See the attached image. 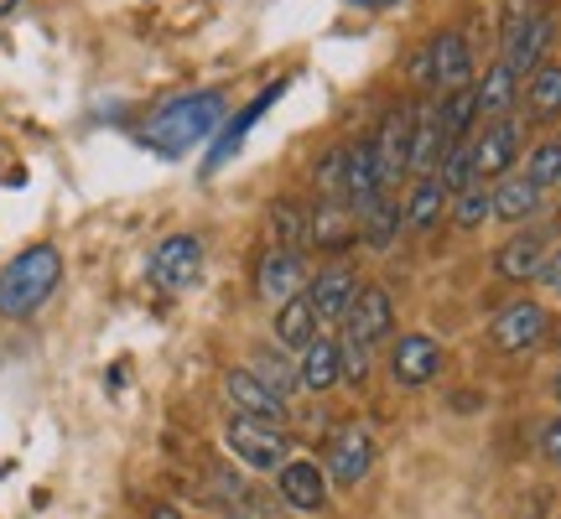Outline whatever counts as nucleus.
<instances>
[{"mask_svg": "<svg viewBox=\"0 0 561 519\" xmlns=\"http://www.w3.org/2000/svg\"><path fill=\"white\" fill-rule=\"evenodd\" d=\"M224 100L219 89H203V94H182V100L161 104L151 120L140 125V140L157 151V157H182V151H193L198 140H208L214 130L224 125Z\"/></svg>", "mask_w": 561, "mask_h": 519, "instance_id": "obj_1", "label": "nucleus"}, {"mask_svg": "<svg viewBox=\"0 0 561 519\" xmlns=\"http://www.w3.org/2000/svg\"><path fill=\"white\" fill-rule=\"evenodd\" d=\"M58 280H62L58 244H26V250L0 270V312H5V318H32L42 301L58 291Z\"/></svg>", "mask_w": 561, "mask_h": 519, "instance_id": "obj_2", "label": "nucleus"}, {"mask_svg": "<svg viewBox=\"0 0 561 519\" xmlns=\"http://www.w3.org/2000/svg\"><path fill=\"white\" fill-rule=\"evenodd\" d=\"M224 447H229V458L244 462L250 473H280V468L291 462V447H297V441L286 437V426L229 416V426H224Z\"/></svg>", "mask_w": 561, "mask_h": 519, "instance_id": "obj_3", "label": "nucleus"}, {"mask_svg": "<svg viewBox=\"0 0 561 519\" xmlns=\"http://www.w3.org/2000/svg\"><path fill=\"white\" fill-rule=\"evenodd\" d=\"M546 333H551V312H546L541 301H510L500 318L489 322V343L500 348V354H530V348H541Z\"/></svg>", "mask_w": 561, "mask_h": 519, "instance_id": "obj_4", "label": "nucleus"}, {"mask_svg": "<svg viewBox=\"0 0 561 519\" xmlns=\"http://www.w3.org/2000/svg\"><path fill=\"white\" fill-rule=\"evenodd\" d=\"M396 333V301L385 286H359L354 301H348V312H343V338L364 343V348H375Z\"/></svg>", "mask_w": 561, "mask_h": 519, "instance_id": "obj_5", "label": "nucleus"}, {"mask_svg": "<svg viewBox=\"0 0 561 519\" xmlns=\"http://www.w3.org/2000/svg\"><path fill=\"white\" fill-rule=\"evenodd\" d=\"M203 276V240L198 234H167L151 250V280L161 291H187Z\"/></svg>", "mask_w": 561, "mask_h": 519, "instance_id": "obj_6", "label": "nucleus"}, {"mask_svg": "<svg viewBox=\"0 0 561 519\" xmlns=\"http://www.w3.org/2000/svg\"><path fill=\"white\" fill-rule=\"evenodd\" d=\"M224 400H229V416L286 426V400H280L271 384L255 380L250 369H229V374H224Z\"/></svg>", "mask_w": 561, "mask_h": 519, "instance_id": "obj_7", "label": "nucleus"}, {"mask_svg": "<svg viewBox=\"0 0 561 519\" xmlns=\"http://www.w3.org/2000/svg\"><path fill=\"white\" fill-rule=\"evenodd\" d=\"M369 468H375V437L364 431V426H343L339 437L328 441V483H339V488H359L369 478Z\"/></svg>", "mask_w": 561, "mask_h": 519, "instance_id": "obj_8", "label": "nucleus"}, {"mask_svg": "<svg viewBox=\"0 0 561 519\" xmlns=\"http://www.w3.org/2000/svg\"><path fill=\"white\" fill-rule=\"evenodd\" d=\"M411 130H416V109H411V104H401V109H390V115H385L380 136H375V161H380L385 193H390V187L411 172Z\"/></svg>", "mask_w": 561, "mask_h": 519, "instance_id": "obj_9", "label": "nucleus"}, {"mask_svg": "<svg viewBox=\"0 0 561 519\" xmlns=\"http://www.w3.org/2000/svg\"><path fill=\"white\" fill-rule=\"evenodd\" d=\"M380 198H385V182H380V161H375V140H359V146L343 151V203L364 219Z\"/></svg>", "mask_w": 561, "mask_h": 519, "instance_id": "obj_10", "label": "nucleus"}, {"mask_svg": "<svg viewBox=\"0 0 561 519\" xmlns=\"http://www.w3.org/2000/svg\"><path fill=\"white\" fill-rule=\"evenodd\" d=\"M442 374V343L426 338V333H405L390 348V380L405 384V390H421Z\"/></svg>", "mask_w": 561, "mask_h": 519, "instance_id": "obj_11", "label": "nucleus"}, {"mask_svg": "<svg viewBox=\"0 0 561 519\" xmlns=\"http://www.w3.org/2000/svg\"><path fill=\"white\" fill-rule=\"evenodd\" d=\"M307 291V265H301L297 250H265L261 265H255V297L280 307Z\"/></svg>", "mask_w": 561, "mask_h": 519, "instance_id": "obj_12", "label": "nucleus"}, {"mask_svg": "<svg viewBox=\"0 0 561 519\" xmlns=\"http://www.w3.org/2000/svg\"><path fill=\"white\" fill-rule=\"evenodd\" d=\"M276 499L286 509H297V515H318L328 504V473L312 458H291L276 473Z\"/></svg>", "mask_w": 561, "mask_h": 519, "instance_id": "obj_13", "label": "nucleus"}, {"mask_svg": "<svg viewBox=\"0 0 561 519\" xmlns=\"http://www.w3.org/2000/svg\"><path fill=\"white\" fill-rule=\"evenodd\" d=\"M426 68H432V89L453 94V89H468L473 83V53H468V37L462 32H442V37L426 42Z\"/></svg>", "mask_w": 561, "mask_h": 519, "instance_id": "obj_14", "label": "nucleus"}, {"mask_svg": "<svg viewBox=\"0 0 561 519\" xmlns=\"http://www.w3.org/2000/svg\"><path fill=\"white\" fill-rule=\"evenodd\" d=\"M551 37H557V32H551V16H546V11H536V16L520 21L515 32H504V58L500 62L515 73V79H520V73H536V68L546 62Z\"/></svg>", "mask_w": 561, "mask_h": 519, "instance_id": "obj_15", "label": "nucleus"}, {"mask_svg": "<svg viewBox=\"0 0 561 519\" xmlns=\"http://www.w3.org/2000/svg\"><path fill=\"white\" fill-rule=\"evenodd\" d=\"M515 161H520V125L515 120H494L479 140H473V172H479V182L510 177Z\"/></svg>", "mask_w": 561, "mask_h": 519, "instance_id": "obj_16", "label": "nucleus"}, {"mask_svg": "<svg viewBox=\"0 0 561 519\" xmlns=\"http://www.w3.org/2000/svg\"><path fill=\"white\" fill-rule=\"evenodd\" d=\"M307 244L333 250V255L348 250V244H359V214H354L343 198H318L312 219H307Z\"/></svg>", "mask_w": 561, "mask_h": 519, "instance_id": "obj_17", "label": "nucleus"}, {"mask_svg": "<svg viewBox=\"0 0 561 519\" xmlns=\"http://www.w3.org/2000/svg\"><path fill=\"white\" fill-rule=\"evenodd\" d=\"M354 291H359L354 270H348V265H328V270H318V276H307V291H301V297L312 301V318L318 322H343Z\"/></svg>", "mask_w": 561, "mask_h": 519, "instance_id": "obj_18", "label": "nucleus"}, {"mask_svg": "<svg viewBox=\"0 0 561 519\" xmlns=\"http://www.w3.org/2000/svg\"><path fill=\"white\" fill-rule=\"evenodd\" d=\"M489 198H494V219L500 223H525L541 214V187L525 177V172H510L489 187Z\"/></svg>", "mask_w": 561, "mask_h": 519, "instance_id": "obj_19", "label": "nucleus"}, {"mask_svg": "<svg viewBox=\"0 0 561 519\" xmlns=\"http://www.w3.org/2000/svg\"><path fill=\"white\" fill-rule=\"evenodd\" d=\"M343 380V369H339V343L333 338H312L307 348L297 354V384L307 390V395H322V390H333V384Z\"/></svg>", "mask_w": 561, "mask_h": 519, "instance_id": "obj_20", "label": "nucleus"}, {"mask_svg": "<svg viewBox=\"0 0 561 519\" xmlns=\"http://www.w3.org/2000/svg\"><path fill=\"white\" fill-rule=\"evenodd\" d=\"M541 260H546V240H541V234H515V240L500 244L494 270H500V280H536V276H541Z\"/></svg>", "mask_w": 561, "mask_h": 519, "instance_id": "obj_21", "label": "nucleus"}, {"mask_svg": "<svg viewBox=\"0 0 561 519\" xmlns=\"http://www.w3.org/2000/svg\"><path fill=\"white\" fill-rule=\"evenodd\" d=\"M473 89H479V120H489V125L510 120V109H515V100H520V79H515L504 62H494Z\"/></svg>", "mask_w": 561, "mask_h": 519, "instance_id": "obj_22", "label": "nucleus"}, {"mask_svg": "<svg viewBox=\"0 0 561 519\" xmlns=\"http://www.w3.org/2000/svg\"><path fill=\"white\" fill-rule=\"evenodd\" d=\"M276 348H286V354H301L307 343L318 338V318H312V301L307 297H291L276 307Z\"/></svg>", "mask_w": 561, "mask_h": 519, "instance_id": "obj_23", "label": "nucleus"}, {"mask_svg": "<svg viewBox=\"0 0 561 519\" xmlns=\"http://www.w3.org/2000/svg\"><path fill=\"white\" fill-rule=\"evenodd\" d=\"M453 203V193L442 187L437 177H416L411 187V198H405V229H416V234H432L442 223V208Z\"/></svg>", "mask_w": 561, "mask_h": 519, "instance_id": "obj_24", "label": "nucleus"}, {"mask_svg": "<svg viewBox=\"0 0 561 519\" xmlns=\"http://www.w3.org/2000/svg\"><path fill=\"white\" fill-rule=\"evenodd\" d=\"M307 208H301L297 198H276L271 203V214H265V234H271V250H297L307 244Z\"/></svg>", "mask_w": 561, "mask_h": 519, "instance_id": "obj_25", "label": "nucleus"}, {"mask_svg": "<svg viewBox=\"0 0 561 519\" xmlns=\"http://www.w3.org/2000/svg\"><path fill=\"white\" fill-rule=\"evenodd\" d=\"M401 229H405V198H390V193H385L359 219V240L369 244V250H390V244L401 240Z\"/></svg>", "mask_w": 561, "mask_h": 519, "instance_id": "obj_26", "label": "nucleus"}, {"mask_svg": "<svg viewBox=\"0 0 561 519\" xmlns=\"http://www.w3.org/2000/svg\"><path fill=\"white\" fill-rule=\"evenodd\" d=\"M437 125H442V140H447V146H462L468 130L479 125V89H473V83H468V89H453V94L437 104Z\"/></svg>", "mask_w": 561, "mask_h": 519, "instance_id": "obj_27", "label": "nucleus"}, {"mask_svg": "<svg viewBox=\"0 0 561 519\" xmlns=\"http://www.w3.org/2000/svg\"><path fill=\"white\" fill-rule=\"evenodd\" d=\"M447 157V140H442L437 109H416V130H411V172L416 177H432Z\"/></svg>", "mask_w": 561, "mask_h": 519, "instance_id": "obj_28", "label": "nucleus"}, {"mask_svg": "<svg viewBox=\"0 0 561 519\" xmlns=\"http://www.w3.org/2000/svg\"><path fill=\"white\" fill-rule=\"evenodd\" d=\"M525 109L530 120H561V62H541L525 83Z\"/></svg>", "mask_w": 561, "mask_h": 519, "instance_id": "obj_29", "label": "nucleus"}, {"mask_svg": "<svg viewBox=\"0 0 561 519\" xmlns=\"http://www.w3.org/2000/svg\"><path fill=\"white\" fill-rule=\"evenodd\" d=\"M280 94H286V83H271V89H265V94H261V100H255V104H244V109H240V120L229 125V130H224V140H219V146H214V157H208V166H224V161L234 157V151H240V140H244V130H250V125L261 120V115H265V109H271V104L280 100Z\"/></svg>", "mask_w": 561, "mask_h": 519, "instance_id": "obj_30", "label": "nucleus"}, {"mask_svg": "<svg viewBox=\"0 0 561 519\" xmlns=\"http://www.w3.org/2000/svg\"><path fill=\"white\" fill-rule=\"evenodd\" d=\"M250 374L261 384H271L280 400L291 395V390H301L297 384V359L286 354V348H255V359H250Z\"/></svg>", "mask_w": 561, "mask_h": 519, "instance_id": "obj_31", "label": "nucleus"}, {"mask_svg": "<svg viewBox=\"0 0 561 519\" xmlns=\"http://www.w3.org/2000/svg\"><path fill=\"white\" fill-rule=\"evenodd\" d=\"M494 219V198H489V187L483 182H468L458 198H453V223H458L462 234H473L483 223Z\"/></svg>", "mask_w": 561, "mask_h": 519, "instance_id": "obj_32", "label": "nucleus"}, {"mask_svg": "<svg viewBox=\"0 0 561 519\" xmlns=\"http://www.w3.org/2000/svg\"><path fill=\"white\" fill-rule=\"evenodd\" d=\"M432 177H437L442 187L453 193V198H458L468 182H479V172H473V140H462V146H447V157H442V166L432 172Z\"/></svg>", "mask_w": 561, "mask_h": 519, "instance_id": "obj_33", "label": "nucleus"}, {"mask_svg": "<svg viewBox=\"0 0 561 519\" xmlns=\"http://www.w3.org/2000/svg\"><path fill=\"white\" fill-rule=\"evenodd\" d=\"M525 177L536 182V187H557L561 182V140H541L530 157H525Z\"/></svg>", "mask_w": 561, "mask_h": 519, "instance_id": "obj_34", "label": "nucleus"}, {"mask_svg": "<svg viewBox=\"0 0 561 519\" xmlns=\"http://www.w3.org/2000/svg\"><path fill=\"white\" fill-rule=\"evenodd\" d=\"M369 364H375V348H364V343H354V338L339 343V369H343V380L348 384L369 380Z\"/></svg>", "mask_w": 561, "mask_h": 519, "instance_id": "obj_35", "label": "nucleus"}, {"mask_svg": "<svg viewBox=\"0 0 561 519\" xmlns=\"http://www.w3.org/2000/svg\"><path fill=\"white\" fill-rule=\"evenodd\" d=\"M551 291V297H561V250H546V260H541V276H536Z\"/></svg>", "mask_w": 561, "mask_h": 519, "instance_id": "obj_36", "label": "nucleus"}, {"mask_svg": "<svg viewBox=\"0 0 561 519\" xmlns=\"http://www.w3.org/2000/svg\"><path fill=\"white\" fill-rule=\"evenodd\" d=\"M541 458L561 468V416L546 420V431H541Z\"/></svg>", "mask_w": 561, "mask_h": 519, "instance_id": "obj_37", "label": "nucleus"}, {"mask_svg": "<svg viewBox=\"0 0 561 519\" xmlns=\"http://www.w3.org/2000/svg\"><path fill=\"white\" fill-rule=\"evenodd\" d=\"M151 519H182L172 504H151Z\"/></svg>", "mask_w": 561, "mask_h": 519, "instance_id": "obj_38", "label": "nucleus"}, {"mask_svg": "<svg viewBox=\"0 0 561 519\" xmlns=\"http://www.w3.org/2000/svg\"><path fill=\"white\" fill-rule=\"evenodd\" d=\"M359 11H385V5H396V0H354Z\"/></svg>", "mask_w": 561, "mask_h": 519, "instance_id": "obj_39", "label": "nucleus"}, {"mask_svg": "<svg viewBox=\"0 0 561 519\" xmlns=\"http://www.w3.org/2000/svg\"><path fill=\"white\" fill-rule=\"evenodd\" d=\"M21 0H0V16H11V11H16Z\"/></svg>", "mask_w": 561, "mask_h": 519, "instance_id": "obj_40", "label": "nucleus"}, {"mask_svg": "<svg viewBox=\"0 0 561 519\" xmlns=\"http://www.w3.org/2000/svg\"><path fill=\"white\" fill-rule=\"evenodd\" d=\"M551 395H557V400H561V369H557V380H551Z\"/></svg>", "mask_w": 561, "mask_h": 519, "instance_id": "obj_41", "label": "nucleus"}, {"mask_svg": "<svg viewBox=\"0 0 561 519\" xmlns=\"http://www.w3.org/2000/svg\"><path fill=\"white\" fill-rule=\"evenodd\" d=\"M557 343H561V333H557Z\"/></svg>", "mask_w": 561, "mask_h": 519, "instance_id": "obj_42", "label": "nucleus"}]
</instances>
